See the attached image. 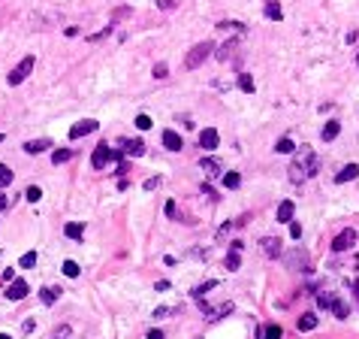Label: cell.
<instances>
[{
	"mask_svg": "<svg viewBox=\"0 0 359 339\" xmlns=\"http://www.w3.org/2000/svg\"><path fill=\"white\" fill-rule=\"evenodd\" d=\"M287 170H290V182H293V185H302L305 179H311L317 170H320V158H317L308 145H302V152L296 155V161H293Z\"/></svg>",
	"mask_w": 359,
	"mask_h": 339,
	"instance_id": "1",
	"label": "cell"
},
{
	"mask_svg": "<svg viewBox=\"0 0 359 339\" xmlns=\"http://www.w3.org/2000/svg\"><path fill=\"white\" fill-rule=\"evenodd\" d=\"M212 49H215V46H212L209 40H206V43H196V46L187 52V58H184V67H187V70H196V67H203V64H206V58L212 55Z\"/></svg>",
	"mask_w": 359,
	"mask_h": 339,
	"instance_id": "2",
	"label": "cell"
},
{
	"mask_svg": "<svg viewBox=\"0 0 359 339\" xmlns=\"http://www.w3.org/2000/svg\"><path fill=\"white\" fill-rule=\"evenodd\" d=\"M33 67H36V58H33V55H27V58H24V61H21L12 73H9V85H21V82L30 76V70H33Z\"/></svg>",
	"mask_w": 359,
	"mask_h": 339,
	"instance_id": "3",
	"label": "cell"
},
{
	"mask_svg": "<svg viewBox=\"0 0 359 339\" xmlns=\"http://www.w3.org/2000/svg\"><path fill=\"white\" fill-rule=\"evenodd\" d=\"M284 263H287L290 270H308V251L293 248V251H287V254H284Z\"/></svg>",
	"mask_w": 359,
	"mask_h": 339,
	"instance_id": "4",
	"label": "cell"
},
{
	"mask_svg": "<svg viewBox=\"0 0 359 339\" xmlns=\"http://www.w3.org/2000/svg\"><path fill=\"white\" fill-rule=\"evenodd\" d=\"M109 161H112V148H109V142H100V145L94 148V155H91V167H94V170H103Z\"/></svg>",
	"mask_w": 359,
	"mask_h": 339,
	"instance_id": "5",
	"label": "cell"
},
{
	"mask_svg": "<svg viewBox=\"0 0 359 339\" xmlns=\"http://www.w3.org/2000/svg\"><path fill=\"white\" fill-rule=\"evenodd\" d=\"M353 242H356V230L347 227V230H341V233L332 239V251H347V248H353Z\"/></svg>",
	"mask_w": 359,
	"mask_h": 339,
	"instance_id": "6",
	"label": "cell"
},
{
	"mask_svg": "<svg viewBox=\"0 0 359 339\" xmlns=\"http://www.w3.org/2000/svg\"><path fill=\"white\" fill-rule=\"evenodd\" d=\"M100 124L94 121V118H85V121H78V124H72L70 127V139H82V136H88V133H94Z\"/></svg>",
	"mask_w": 359,
	"mask_h": 339,
	"instance_id": "7",
	"label": "cell"
},
{
	"mask_svg": "<svg viewBox=\"0 0 359 339\" xmlns=\"http://www.w3.org/2000/svg\"><path fill=\"white\" fill-rule=\"evenodd\" d=\"M217 142H220V136H217V130H215V127H206V130H199V145H203L206 152H212V148H217Z\"/></svg>",
	"mask_w": 359,
	"mask_h": 339,
	"instance_id": "8",
	"label": "cell"
},
{
	"mask_svg": "<svg viewBox=\"0 0 359 339\" xmlns=\"http://www.w3.org/2000/svg\"><path fill=\"white\" fill-rule=\"evenodd\" d=\"M27 291H30V288H27V282H24V279H12V282H9V288H6V297H9V300H24V297H27Z\"/></svg>",
	"mask_w": 359,
	"mask_h": 339,
	"instance_id": "9",
	"label": "cell"
},
{
	"mask_svg": "<svg viewBox=\"0 0 359 339\" xmlns=\"http://www.w3.org/2000/svg\"><path fill=\"white\" fill-rule=\"evenodd\" d=\"M260 248H263L266 257H278V254H281V239L266 236V239H260Z\"/></svg>",
	"mask_w": 359,
	"mask_h": 339,
	"instance_id": "10",
	"label": "cell"
},
{
	"mask_svg": "<svg viewBox=\"0 0 359 339\" xmlns=\"http://www.w3.org/2000/svg\"><path fill=\"white\" fill-rule=\"evenodd\" d=\"M121 145H124V155H127V158H139V155H145V142H142V139H124Z\"/></svg>",
	"mask_w": 359,
	"mask_h": 339,
	"instance_id": "11",
	"label": "cell"
},
{
	"mask_svg": "<svg viewBox=\"0 0 359 339\" xmlns=\"http://www.w3.org/2000/svg\"><path fill=\"white\" fill-rule=\"evenodd\" d=\"M235 49H238V40H226V43L215 52V58H217V61H229V58L235 55Z\"/></svg>",
	"mask_w": 359,
	"mask_h": 339,
	"instance_id": "12",
	"label": "cell"
},
{
	"mask_svg": "<svg viewBox=\"0 0 359 339\" xmlns=\"http://www.w3.org/2000/svg\"><path fill=\"white\" fill-rule=\"evenodd\" d=\"M163 145L169 148V152H181L184 142H181V136H178L175 130H163Z\"/></svg>",
	"mask_w": 359,
	"mask_h": 339,
	"instance_id": "13",
	"label": "cell"
},
{
	"mask_svg": "<svg viewBox=\"0 0 359 339\" xmlns=\"http://www.w3.org/2000/svg\"><path fill=\"white\" fill-rule=\"evenodd\" d=\"M356 176H359V167H356V164H347V167H341V173L335 176V182L344 185V182H353Z\"/></svg>",
	"mask_w": 359,
	"mask_h": 339,
	"instance_id": "14",
	"label": "cell"
},
{
	"mask_svg": "<svg viewBox=\"0 0 359 339\" xmlns=\"http://www.w3.org/2000/svg\"><path fill=\"white\" fill-rule=\"evenodd\" d=\"M293 212H296V206H293V200H284L281 206H278V221H281V224H287V221H293Z\"/></svg>",
	"mask_w": 359,
	"mask_h": 339,
	"instance_id": "15",
	"label": "cell"
},
{
	"mask_svg": "<svg viewBox=\"0 0 359 339\" xmlns=\"http://www.w3.org/2000/svg\"><path fill=\"white\" fill-rule=\"evenodd\" d=\"M329 309H332V315H335V318H341V321H344V318L350 315V306L344 303L341 297H332V306H329Z\"/></svg>",
	"mask_w": 359,
	"mask_h": 339,
	"instance_id": "16",
	"label": "cell"
},
{
	"mask_svg": "<svg viewBox=\"0 0 359 339\" xmlns=\"http://www.w3.org/2000/svg\"><path fill=\"white\" fill-rule=\"evenodd\" d=\"M338 133H341V121H326V124H323V130H320V136H323L326 142H332Z\"/></svg>",
	"mask_w": 359,
	"mask_h": 339,
	"instance_id": "17",
	"label": "cell"
},
{
	"mask_svg": "<svg viewBox=\"0 0 359 339\" xmlns=\"http://www.w3.org/2000/svg\"><path fill=\"white\" fill-rule=\"evenodd\" d=\"M49 145H52L49 139H30V142H24V152L27 155H39V152H46Z\"/></svg>",
	"mask_w": 359,
	"mask_h": 339,
	"instance_id": "18",
	"label": "cell"
},
{
	"mask_svg": "<svg viewBox=\"0 0 359 339\" xmlns=\"http://www.w3.org/2000/svg\"><path fill=\"white\" fill-rule=\"evenodd\" d=\"M260 336L263 339H281L284 330H281V324H266V327H260Z\"/></svg>",
	"mask_w": 359,
	"mask_h": 339,
	"instance_id": "19",
	"label": "cell"
},
{
	"mask_svg": "<svg viewBox=\"0 0 359 339\" xmlns=\"http://www.w3.org/2000/svg\"><path fill=\"white\" fill-rule=\"evenodd\" d=\"M266 18H272V21H281V18H284V9H281V3H275V0H269V3H266Z\"/></svg>",
	"mask_w": 359,
	"mask_h": 339,
	"instance_id": "20",
	"label": "cell"
},
{
	"mask_svg": "<svg viewBox=\"0 0 359 339\" xmlns=\"http://www.w3.org/2000/svg\"><path fill=\"white\" fill-rule=\"evenodd\" d=\"M58 297H61V288H43V291H39V300H43L46 306L58 303Z\"/></svg>",
	"mask_w": 359,
	"mask_h": 339,
	"instance_id": "21",
	"label": "cell"
},
{
	"mask_svg": "<svg viewBox=\"0 0 359 339\" xmlns=\"http://www.w3.org/2000/svg\"><path fill=\"white\" fill-rule=\"evenodd\" d=\"M199 167H203V170H206L209 176H217V173L223 170V164H220L217 158H203V164H199Z\"/></svg>",
	"mask_w": 359,
	"mask_h": 339,
	"instance_id": "22",
	"label": "cell"
},
{
	"mask_svg": "<svg viewBox=\"0 0 359 339\" xmlns=\"http://www.w3.org/2000/svg\"><path fill=\"white\" fill-rule=\"evenodd\" d=\"M64 233H67L70 239H82V233H85V227H82V224H78V221H70V224H67V227H64Z\"/></svg>",
	"mask_w": 359,
	"mask_h": 339,
	"instance_id": "23",
	"label": "cell"
},
{
	"mask_svg": "<svg viewBox=\"0 0 359 339\" xmlns=\"http://www.w3.org/2000/svg\"><path fill=\"white\" fill-rule=\"evenodd\" d=\"M317 324H320V321H317V315H302L299 318V330H317Z\"/></svg>",
	"mask_w": 359,
	"mask_h": 339,
	"instance_id": "24",
	"label": "cell"
},
{
	"mask_svg": "<svg viewBox=\"0 0 359 339\" xmlns=\"http://www.w3.org/2000/svg\"><path fill=\"white\" fill-rule=\"evenodd\" d=\"M238 185H242V176H238V173H223V188H229V191H232V188H238Z\"/></svg>",
	"mask_w": 359,
	"mask_h": 339,
	"instance_id": "25",
	"label": "cell"
},
{
	"mask_svg": "<svg viewBox=\"0 0 359 339\" xmlns=\"http://www.w3.org/2000/svg\"><path fill=\"white\" fill-rule=\"evenodd\" d=\"M275 148H278V152H281V155H290L293 148H296V142H293L290 136H281V139H278V145H275Z\"/></svg>",
	"mask_w": 359,
	"mask_h": 339,
	"instance_id": "26",
	"label": "cell"
},
{
	"mask_svg": "<svg viewBox=\"0 0 359 339\" xmlns=\"http://www.w3.org/2000/svg\"><path fill=\"white\" fill-rule=\"evenodd\" d=\"M223 263H226V270H229V273H235L238 267H242V257H238V251H229Z\"/></svg>",
	"mask_w": 359,
	"mask_h": 339,
	"instance_id": "27",
	"label": "cell"
},
{
	"mask_svg": "<svg viewBox=\"0 0 359 339\" xmlns=\"http://www.w3.org/2000/svg\"><path fill=\"white\" fill-rule=\"evenodd\" d=\"M238 88H242L245 94H254V79L248 76V73H242V76H238Z\"/></svg>",
	"mask_w": 359,
	"mask_h": 339,
	"instance_id": "28",
	"label": "cell"
},
{
	"mask_svg": "<svg viewBox=\"0 0 359 339\" xmlns=\"http://www.w3.org/2000/svg\"><path fill=\"white\" fill-rule=\"evenodd\" d=\"M78 273H82V270H78V263H75V260H64V276H70V279H75Z\"/></svg>",
	"mask_w": 359,
	"mask_h": 339,
	"instance_id": "29",
	"label": "cell"
},
{
	"mask_svg": "<svg viewBox=\"0 0 359 339\" xmlns=\"http://www.w3.org/2000/svg\"><path fill=\"white\" fill-rule=\"evenodd\" d=\"M70 333H72V327H70V324H61V327L52 330V339H70Z\"/></svg>",
	"mask_w": 359,
	"mask_h": 339,
	"instance_id": "30",
	"label": "cell"
},
{
	"mask_svg": "<svg viewBox=\"0 0 359 339\" xmlns=\"http://www.w3.org/2000/svg\"><path fill=\"white\" fill-rule=\"evenodd\" d=\"M70 158H72L70 148H58V152H52V161H55V164H64V161H70Z\"/></svg>",
	"mask_w": 359,
	"mask_h": 339,
	"instance_id": "31",
	"label": "cell"
},
{
	"mask_svg": "<svg viewBox=\"0 0 359 339\" xmlns=\"http://www.w3.org/2000/svg\"><path fill=\"white\" fill-rule=\"evenodd\" d=\"M215 285H217V282H215V279H212V282H206V285H196V288H193V291H190V294H193V300H199V297H203V294H206V291H212V288H215Z\"/></svg>",
	"mask_w": 359,
	"mask_h": 339,
	"instance_id": "32",
	"label": "cell"
},
{
	"mask_svg": "<svg viewBox=\"0 0 359 339\" xmlns=\"http://www.w3.org/2000/svg\"><path fill=\"white\" fill-rule=\"evenodd\" d=\"M9 182H12V170L6 164H0V188H6Z\"/></svg>",
	"mask_w": 359,
	"mask_h": 339,
	"instance_id": "33",
	"label": "cell"
},
{
	"mask_svg": "<svg viewBox=\"0 0 359 339\" xmlns=\"http://www.w3.org/2000/svg\"><path fill=\"white\" fill-rule=\"evenodd\" d=\"M36 263V251H27V254H21V260H18V267H24V270H30Z\"/></svg>",
	"mask_w": 359,
	"mask_h": 339,
	"instance_id": "34",
	"label": "cell"
},
{
	"mask_svg": "<svg viewBox=\"0 0 359 339\" xmlns=\"http://www.w3.org/2000/svg\"><path fill=\"white\" fill-rule=\"evenodd\" d=\"M24 197H27L30 203H36L39 197H43V191H39V188H36V185H30V188H27V191H24Z\"/></svg>",
	"mask_w": 359,
	"mask_h": 339,
	"instance_id": "35",
	"label": "cell"
},
{
	"mask_svg": "<svg viewBox=\"0 0 359 339\" xmlns=\"http://www.w3.org/2000/svg\"><path fill=\"white\" fill-rule=\"evenodd\" d=\"M178 309H169V306H157L154 309V318H169V315H175Z\"/></svg>",
	"mask_w": 359,
	"mask_h": 339,
	"instance_id": "36",
	"label": "cell"
},
{
	"mask_svg": "<svg viewBox=\"0 0 359 339\" xmlns=\"http://www.w3.org/2000/svg\"><path fill=\"white\" fill-rule=\"evenodd\" d=\"M217 27H223V30H245L242 21H217Z\"/></svg>",
	"mask_w": 359,
	"mask_h": 339,
	"instance_id": "37",
	"label": "cell"
},
{
	"mask_svg": "<svg viewBox=\"0 0 359 339\" xmlns=\"http://www.w3.org/2000/svg\"><path fill=\"white\" fill-rule=\"evenodd\" d=\"M229 312H232V303H220V306L215 309V318H223V315H229ZM215 318H212V321H215Z\"/></svg>",
	"mask_w": 359,
	"mask_h": 339,
	"instance_id": "38",
	"label": "cell"
},
{
	"mask_svg": "<svg viewBox=\"0 0 359 339\" xmlns=\"http://www.w3.org/2000/svg\"><path fill=\"white\" fill-rule=\"evenodd\" d=\"M154 76H157V79H166V76H169V67H166V64H157V67H154Z\"/></svg>",
	"mask_w": 359,
	"mask_h": 339,
	"instance_id": "39",
	"label": "cell"
},
{
	"mask_svg": "<svg viewBox=\"0 0 359 339\" xmlns=\"http://www.w3.org/2000/svg\"><path fill=\"white\" fill-rule=\"evenodd\" d=\"M317 306H320V309H329V306H332V297H329V294H320V297H317Z\"/></svg>",
	"mask_w": 359,
	"mask_h": 339,
	"instance_id": "40",
	"label": "cell"
},
{
	"mask_svg": "<svg viewBox=\"0 0 359 339\" xmlns=\"http://www.w3.org/2000/svg\"><path fill=\"white\" fill-rule=\"evenodd\" d=\"M157 6L169 12V9H175V6H178V0H157Z\"/></svg>",
	"mask_w": 359,
	"mask_h": 339,
	"instance_id": "41",
	"label": "cell"
},
{
	"mask_svg": "<svg viewBox=\"0 0 359 339\" xmlns=\"http://www.w3.org/2000/svg\"><path fill=\"white\" fill-rule=\"evenodd\" d=\"M136 127H139V130H148V127H151V118H148V115H139V118H136Z\"/></svg>",
	"mask_w": 359,
	"mask_h": 339,
	"instance_id": "42",
	"label": "cell"
},
{
	"mask_svg": "<svg viewBox=\"0 0 359 339\" xmlns=\"http://www.w3.org/2000/svg\"><path fill=\"white\" fill-rule=\"evenodd\" d=\"M157 185H160V179H157V176H151V179H145V185H142V188H145V191H154Z\"/></svg>",
	"mask_w": 359,
	"mask_h": 339,
	"instance_id": "43",
	"label": "cell"
},
{
	"mask_svg": "<svg viewBox=\"0 0 359 339\" xmlns=\"http://www.w3.org/2000/svg\"><path fill=\"white\" fill-rule=\"evenodd\" d=\"M290 236H293V239H299V236H302V224H296V221L290 224Z\"/></svg>",
	"mask_w": 359,
	"mask_h": 339,
	"instance_id": "44",
	"label": "cell"
},
{
	"mask_svg": "<svg viewBox=\"0 0 359 339\" xmlns=\"http://www.w3.org/2000/svg\"><path fill=\"white\" fill-rule=\"evenodd\" d=\"M163 212H166L169 218H175V200H166V206H163Z\"/></svg>",
	"mask_w": 359,
	"mask_h": 339,
	"instance_id": "45",
	"label": "cell"
},
{
	"mask_svg": "<svg viewBox=\"0 0 359 339\" xmlns=\"http://www.w3.org/2000/svg\"><path fill=\"white\" fill-rule=\"evenodd\" d=\"M30 330H33V318H27V321L21 324V333H30Z\"/></svg>",
	"mask_w": 359,
	"mask_h": 339,
	"instance_id": "46",
	"label": "cell"
},
{
	"mask_svg": "<svg viewBox=\"0 0 359 339\" xmlns=\"http://www.w3.org/2000/svg\"><path fill=\"white\" fill-rule=\"evenodd\" d=\"M203 194H209V197H212V200H215V197H217V194H215V188H212V185H203Z\"/></svg>",
	"mask_w": 359,
	"mask_h": 339,
	"instance_id": "47",
	"label": "cell"
},
{
	"mask_svg": "<svg viewBox=\"0 0 359 339\" xmlns=\"http://www.w3.org/2000/svg\"><path fill=\"white\" fill-rule=\"evenodd\" d=\"M154 288H157V291H169V282H166V279H160V282H157Z\"/></svg>",
	"mask_w": 359,
	"mask_h": 339,
	"instance_id": "48",
	"label": "cell"
},
{
	"mask_svg": "<svg viewBox=\"0 0 359 339\" xmlns=\"http://www.w3.org/2000/svg\"><path fill=\"white\" fill-rule=\"evenodd\" d=\"M148 339H166V336H163L160 330H148Z\"/></svg>",
	"mask_w": 359,
	"mask_h": 339,
	"instance_id": "49",
	"label": "cell"
},
{
	"mask_svg": "<svg viewBox=\"0 0 359 339\" xmlns=\"http://www.w3.org/2000/svg\"><path fill=\"white\" fill-rule=\"evenodd\" d=\"M6 206H9V197H6V194H0V212H3Z\"/></svg>",
	"mask_w": 359,
	"mask_h": 339,
	"instance_id": "50",
	"label": "cell"
},
{
	"mask_svg": "<svg viewBox=\"0 0 359 339\" xmlns=\"http://www.w3.org/2000/svg\"><path fill=\"white\" fill-rule=\"evenodd\" d=\"M353 294H356V300H359V282H353Z\"/></svg>",
	"mask_w": 359,
	"mask_h": 339,
	"instance_id": "51",
	"label": "cell"
},
{
	"mask_svg": "<svg viewBox=\"0 0 359 339\" xmlns=\"http://www.w3.org/2000/svg\"><path fill=\"white\" fill-rule=\"evenodd\" d=\"M0 339H12V336H9V333H0Z\"/></svg>",
	"mask_w": 359,
	"mask_h": 339,
	"instance_id": "52",
	"label": "cell"
},
{
	"mask_svg": "<svg viewBox=\"0 0 359 339\" xmlns=\"http://www.w3.org/2000/svg\"><path fill=\"white\" fill-rule=\"evenodd\" d=\"M356 64H359V52H356Z\"/></svg>",
	"mask_w": 359,
	"mask_h": 339,
	"instance_id": "53",
	"label": "cell"
},
{
	"mask_svg": "<svg viewBox=\"0 0 359 339\" xmlns=\"http://www.w3.org/2000/svg\"><path fill=\"white\" fill-rule=\"evenodd\" d=\"M0 142H3V133H0Z\"/></svg>",
	"mask_w": 359,
	"mask_h": 339,
	"instance_id": "54",
	"label": "cell"
}]
</instances>
